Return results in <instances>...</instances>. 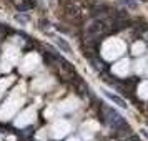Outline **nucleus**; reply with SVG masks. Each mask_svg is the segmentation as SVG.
<instances>
[{
	"label": "nucleus",
	"instance_id": "1",
	"mask_svg": "<svg viewBox=\"0 0 148 141\" xmlns=\"http://www.w3.org/2000/svg\"><path fill=\"white\" fill-rule=\"evenodd\" d=\"M105 95H107V96H108V98H110L112 101H115V103H116L118 106L127 108V103H125V101L121 100V98H118V96H115V95H112V93H108V91H105Z\"/></svg>",
	"mask_w": 148,
	"mask_h": 141
}]
</instances>
